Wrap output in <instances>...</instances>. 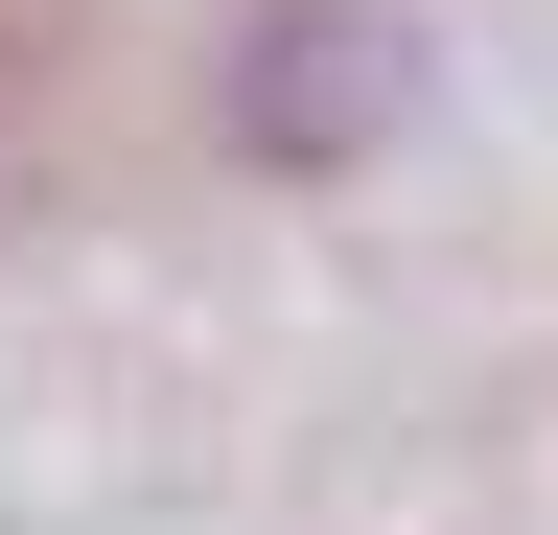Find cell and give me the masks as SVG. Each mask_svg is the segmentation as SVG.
Listing matches in <instances>:
<instances>
[{"label": "cell", "mask_w": 558, "mask_h": 535, "mask_svg": "<svg viewBox=\"0 0 558 535\" xmlns=\"http://www.w3.org/2000/svg\"><path fill=\"white\" fill-rule=\"evenodd\" d=\"M396 117H418V24H396V0H279V24L233 47V141L256 163H373L396 141Z\"/></svg>", "instance_id": "6da1fadb"}, {"label": "cell", "mask_w": 558, "mask_h": 535, "mask_svg": "<svg viewBox=\"0 0 558 535\" xmlns=\"http://www.w3.org/2000/svg\"><path fill=\"white\" fill-rule=\"evenodd\" d=\"M47 163H70V24H47V0H0V210H24Z\"/></svg>", "instance_id": "7a4b0ae2"}]
</instances>
